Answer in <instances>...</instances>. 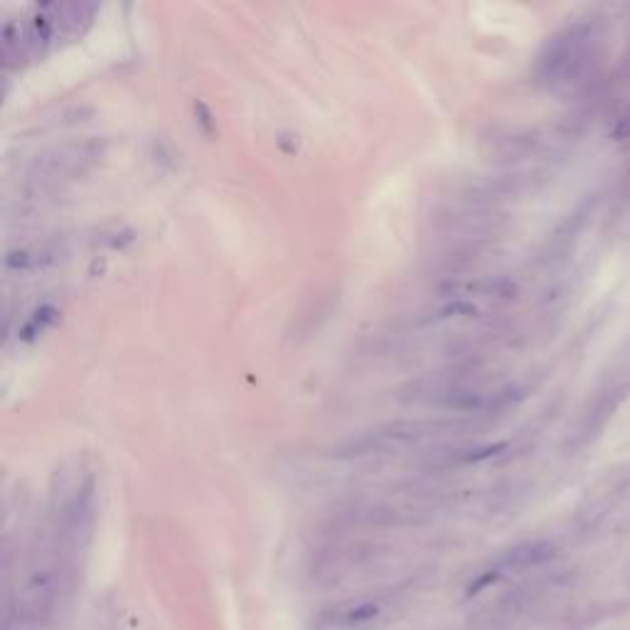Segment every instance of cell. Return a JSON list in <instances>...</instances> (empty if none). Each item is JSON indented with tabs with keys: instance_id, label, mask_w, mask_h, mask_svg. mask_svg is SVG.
Here are the masks:
<instances>
[{
	"instance_id": "277c9868",
	"label": "cell",
	"mask_w": 630,
	"mask_h": 630,
	"mask_svg": "<svg viewBox=\"0 0 630 630\" xmlns=\"http://www.w3.org/2000/svg\"><path fill=\"white\" fill-rule=\"evenodd\" d=\"M55 313H57V310H55V308H50V306H47V308H40V310L35 313V318H32L30 323L25 325V338H35L37 330H40V333H42V330H45L47 325H50L52 320H55Z\"/></svg>"
},
{
	"instance_id": "6da1fadb",
	"label": "cell",
	"mask_w": 630,
	"mask_h": 630,
	"mask_svg": "<svg viewBox=\"0 0 630 630\" xmlns=\"http://www.w3.org/2000/svg\"><path fill=\"white\" fill-rule=\"evenodd\" d=\"M441 429L446 426L431 424V421H394V424H384L372 431L350 436L343 444L335 446L333 456L335 458H369V456L402 453L409 446H416L436 436Z\"/></svg>"
},
{
	"instance_id": "52a82bcc",
	"label": "cell",
	"mask_w": 630,
	"mask_h": 630,
	"mask_svg": "<svg viewBox=\"0 0 630 630\" xmlns=\"http://www.w3.org/2000/svg\"><path fill=\"white\" fill-rule=\"evenodd\" d=\"M615 141H625V138L630 136V116H625V118H620V123H618V128H615Z\"/></svg>"
},
{
	"instance_id": "3957f363",
	"label": "cell",
	"mask_w": 630,
	"mask_h": 630,
	"mask_svg": "<svg viewBox=\"0 0 630 630\" xmlns=\"http://www.w3.org/2000/svg\"><path fill=\"white\" fill-rule=\"evenodd\" d=\"M554 554H556V547L547 540L524 542V545L509 549L507 554L502 556L500 566H502V569H532V566H540V564L552 561Z\"/></svg>"
},
{
	"instance_id": "8992f818",
	"label": "cell",
	"mask_w": 630,
	"mask_h": 630,
	"mask_svg": "<svg viewBox=\"0 0 630 630\" xmlns=\"http://www.w3.org/2000/svg\"><path fill=\"white\" fill-rule=\"evenodd\" d=\"M374 615H377V605L364 603L362 608L352 610V613L348 615V620H352V623H362V620H369V618H374Z\"/></svg>"
},
{
	"instance_id": "7a4b0ae2",
	"label": "cell",
	"mask_w": 630,
	"mask_h": 630,
	"mask_svg": "<svg viewBox=\"0 0 630 630\" xmlns=\"http://www.w3.org/2000/svg\"><path fill=\"white\" fill-rule=\"evenodd\" d=\"M591 55V35L586 25H574L561 30L547 42L545 52L537 60V79L547 86H564L579 76Z\"/></svg>"
},
{
	"instance_id": "5b68a950",
	"label": "cell",
	"mask_w": 630,
	"mask_h": 630,
	"mask_svg": "<svg viewBox=\"0 0 630 630\" xmlns=\"http://www.w3.org/2000/svg\"><path fill=\"white\" fill-rule=\"evenodd\" d=\"M498 579H500V571H488V574H483V576H480V579H475L473 584L468 586V591H465V596H468V598H470V596H478L480 591L485 589V586L495 584V581H498Z\"/></svg>"
}]
</instances>
